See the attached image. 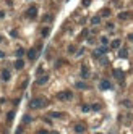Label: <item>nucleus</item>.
<instances>
[{
	"instance_id": "nucleus-7",
	"label": "nucleus",
	"mask_w": 133,
	"mask_h": 134,
	"mask_svg": "<svg viewBox=\"0 0 133 134\" xmlns=\"http://www.w3.org/2000/svg\"><path fill=\"white\" fill-rule=\"evenodd\" d=\"M47 81H49V76H47V74H44V76L37 78V84H39V86H44V84H47Z\"/></svg>"
},
{
	"instance_id": "nucleus-11",
	"label": "nucleus",
	"mask_w": 133,
	"mask_h": 134,
	"mask_svg": "<svg viewBox=\"0 0 133 134\" xmlns=\"http://www.w3.org/2000/svg\"><path fill=\"white\" fill-rule=\"evenodd\" d=\"M118 57H120V58H127V57H128V50H127V49H120Z\"/></svg>"
},
{
	"instance_id": "nucleus-28",
	"label": "nucleus",
	"mask_w": 133,
	"mask_h": 134,
	"mask_svg": "<svg viewBox=\"0 0 133 134\" xmlns=\"http://www.w3.org/2000/svg\"><path fill=\"white\" fill-rule=\"evenodd\" d=\"M37 134H50V133H47V131H39Z\"/></svg>"
},
{
	"instance_id": "nucleus-18",
	"label": "nucleus",
	"mask_w": 133,
	"mask_h": 134,
	"mask_svg": "<svg viewBox=\"0 0 133 134\" xmlns=\"http://www.w3.org/2000/svg\"><path fill=\"white\" fill-rule=\"evenodd\" d=\"M128 16H130V13H120V15H118V18H120V19H127V18H128Z\"/></svg>"
},
{
	"instance_id": "nucleus-4",
	"label": "nucleus",
	"mask_w": 133,
	"mask_h": 134,
	"mask_svg": "<svg viewBox=\"0 0 133 134\" xmlns=\"http://www.w3.org/2000/svg\"><path fill=\"white\" fill-rule=\"evenodd\" d=\"M112 74H114V78H115V79H118V81H123V79H125V73H123L122 69H112Z\"/></svg>"
},
{
	"instance_id": "nucleus-23",
	"label": "nucleus",
	"mask_w": 133,
	"mask_h": 134,
	"mask_svg": "<svg viewBox=\"0 0 133 134\" xmlns=\"http://www.w3.org/2000/svg\"><path fill=\"white\" fill-rule=\"evenodd\" d=\"M110 15V10H102V16H109Z\"/></svg>"
},
{
	"instance_id": "nucleus-19",
	"label": "nucleus",
	"mask_w": 133,
	"mask_h": 134,
	"mask_svg": "<svg viewBox=\"0 0 133 134\" xmlns=\"http://www.w3.org/2000/svg\"><path fill=\"white\" fill-rule=\"evenodd\" d=\"M23 55H24V50L23 49H18V50H16V57H23Z\"/></svg>"
},
{
	"instance_id": "nucleus-3",
	"label": "nucleus",
	"mask_w": 133,
	"mask_h": 134,
	"mask_svg": "<svg viewBox=\"0 0 133 134\" xmlns=\"http://www.w3.org/2000/svg\"><path fill=\"white\" fill-rule=\"evenodd\" d=\"M26 16H29V18H36V16H37V7H36V5H31V7L28 8Z\"/></svg>"
},
{
	"instance_id": "nucleus-30",
	"label": "nucleus",
	"mask_w": 133,
	"mask_h": 134,
	"mask_svg": "<svg viewBox=\"0 0 133 134\" xmlns=\"http://www.w3.org/2000/svg\"><path fill=\"white\" fill-rule=\"evenodd\" d=\"M3 16H5V13H3V12H0V18H3Z\"/></svg>"
},
{
	"instance_id": "nucleus-1",
	"label": "nucleus",
	"mask_w": 133,
	"mask_h": 134,
	"mask_svg": "<svg viewBox=\"0 0 133 134\" xmlns=\"http://www.w3.org/2000/svg\"><path fill=\"white\" fill-rule=\"evenodd\" d=\"M44 105H46V99L42 97H36L29 100V108H42Z\"/></svg>"
},
{
	"instance_id": "nucleus-20",
	"label": "nucleus",
	"mask_w": 133,
	"mask_h": 134,
	"mask_svg": "<svg viewBox=\"0 0 133 134\" xmlns=\"http://www.w3.org/2000/svg\"><path fill=\"white\" fill-rule=\"evenodd\" d=\"M13 116H15V111H10V113L7 115V120H8V121H12V120H13Z\"/></svg>"
},
{
	"instance_id": "nucleus-17",
	"label": "nucleus",
	"mask_w": 133,
	"mask_h": 134,
	"mask_svg": "<svg viewBox=\"0 0 133 134\" xmlns=\"http://www.w3.org/2000/svg\"><path fill=\"white\" fill-rule=\"evenodd\" d=\"M75 86H76V87H78V89H86V87H88V86L84 84V82H76V84H75Z\"/></svg>"
},
{
	"instance_id": "nucleus-14",
	"label": "nucleus",
	"mask_w": 133,
	"mask_h": 134,
	"mask_svg": "<svg viewBox=\"0 0 133 134\" xmlns=\"http://www.w3.org/2000/svg\"><path fill=\"white\" fill-rule=\"evenodd\" d=\"M120 40H118V39H115V40H112V49H118V47H120Z\"/></svg>"
},
{
	"instance_id": "nucleus-5",
	"label": "nucleus",
	"mask_w": 133,
	"mask_h": 134,
	"mask_svg": "<svg viewBox=\"0 0 133 134\" xmlns=\"http://www.w3.org/2000/svg\"><path fill=\"white\" fill-rule=\"evenodd\" d=\"M39 49H41V47H37V49H29V50H28V58H29V60H36V58H37V52H39Z\"/></svg>"
},
{
	"instance_id": "nucleus-22",
	"label": "nucleus",
	"mask_w": 133,
	"mask_h": 134,
	"mask_svg": "<svg viewBox=\"0 0 133 134\" xmlns=\"http://www.w3.org/2000/svg\"><path fill=\"white\" fill-rule=\"evenodd\" d=\"M81 110H83V111H89V110H91V107H89V105H83Z\"/></svg>"
},
{
	"instance_id": "nucleus-29",
	"label": "nucleus",
	"mask_w": 133,
	"mask_h": 134,
	"mask_svg": "<svg viewBox=\"0 0 133 134\" xmlns=\"http://www.w3.org/2000/svg\"><path fill=\"white\" fill-rule=\"evenodd\" d=\"M128 39H130V40H133V32H132V34H128Z\"/></svg>"
},
{
	"instance_id": "nucleus-12",
	"label": "nucleus",
	"mask_w": 133,
	"mask_h": 134,
	"mask_svg": "<svg viewBox=\"0 0 133 134\" xmlns=\"http://www.w3.org/2000/svg\"><path fill=\"white\" fill-rule=\"evenodd\" d=\"M23 66H24V61H23V60H16V61H15V68H16V69H21Z\"/></svg>"
},
{
	"instance_id": "nucleus-27",
	"label": "nucleus",
	"mask_w": 133,
	"mask_h": 134,
	"mask_svg": "<svg viewBox=\"0 0 133 134\" xmlns=\"http://www.w3.org/2000/svg\"><path fill=\"white\" fill-rule=\"evenodd\" d=\"M89 3H91V0H83V5H84V7H88Z\"/></svg>"
},
{
	"instance_id": "nucleus-26",
	"label": "nucleus",
	"mask_w": 133,
	"mask_h": 134,
	"mask_svg": "<svg viewBox=\"0 0 133 134\" xmlns=\"http://www.w3.org/2000/svg\"><path fill=\"white\" fill-rule=\"evenodd\" d=\"M50 19H52L50 15H46V16H44V21H50Z\"/></svg>"
},
{
	"instance_id": "nucleus-6",
	"label": "nucleus",
	"mask_w": 133,
	"mask_h": 134,
	"mask_svg": "<svg viewBox=\"0 0 133 134\" xmlns=\"http://www.w3.org/2000/svg\"><path fill=\"white\" fill-rule=\"evenodd\" d=\"M86 131V128H84V124H81V123H76L75 124V133H78V134H83Z\"/></svg>"
},
{
	"instance_id": "nucleus-25",
	"label": "nucleus",
	"mask_w": 133,
	"mask_h": 134,
	"mask_svg": "<svg viewBox=\"0 0 133 134\" xmlns=\"http://www.w3.org/2000/svg\"><path fill=\"white\" fill-rule=\"evenodd\" d=\"M101 42L102 45H107V37H101Z\"/></svg>"
},
{
	"instance_id": "nucleus-8",
	"label": "nucleus",
	"mask_w": 133,
	"mask_h": 134,
	"mask_svg": "<svg viewBox=\"0 0 133 134\" xmlns=\"http://www.w3.org/2000/svg\"><path fill=\"white\" fill-rule=\"evenodd\" d=\"M110 87H112V84H110L109 81H106V79L101 81V89L102 91H107V89H110Z\"/></svg>"
},
{
	"instance_id": "nucleus-16",
	"label": "nucleus",
	"mask_w": 133,
	"mask_h": 134,
	"mask_svg": "<svg viewBox=\"0 0 133 134\" xmlns=\"http://www.w3.org/2000/svg\"><path fill=\"white\" fill-rule=\"evenodd\" d=\"M91 23H93V24H99V23H101V18H99V16H94V18L91 19Z\"/></svg>"
},
{
	"instance_id": "nucleus-24",
	"label": "nucleus",
	"mask_w": 133,
	"mask_h": 134,
	"mask_svg": "<svg viewBox=\"0 0 133 134\" xmlns=\"http://www.w3.org/2000/svg\"><path fill=\"white\" fill-rule=\"evenodd\" d=\"M50 116H54V118H60L62 113H55V111H54V113H50Z\"/></svg>"
},
{
	"instance_id": "nucleus-31",
	"label": "nucleus",
	"mask_w": 133,
	"mask_h": 134,
	"mask_svg": "<svg viewBox=\"0 0 133 134\" xmlns=\"http://www.w3.org/2000/svg\"><path fill=\"white\" fill-rule=\"evenodd\" d=\"M5 57V54H3V52H0V58H3Z\"/></svg>"
},
{
	"instance_id": "nucleus-15",
	"label": "nucleus",
	"mask_w": 133,
	"mask_h": 134,
	"mask_svg": "<svg viewBox=\"0 0 133 134\" xmlns=\"http://www.w3.org/2000/svg\"><path fill=\"white\" fill-rule=\"evenodd\" d=\"M31 121H33V118L29 115H24L23 116V123H24V124H28V123H31Z\"/></svg>"
},
{
	"instance_id": "nucleus-9",
	"label": "nucleus",
	"mask_w": 133,
	"mask_h": 134,
	"mask_svg": "<svg viewBox=\"0 0 133 134\" xmlns=\"http://www.w3.org/2000/svg\"><path fill=\"white\" fill-rule=\"evenodd\" d=\"M10 76H12V74H10L8 69H2V79H3V81H8V79H10Z\"/></svg>"
},
{
	"instance_id": "nucleus-2",
	"label": "nucleus",
	"mask_w": 133,
	"mask_h": 134,
	"mask_svg": "<svg viewBox=\"0 0 133 134\" xmlns=\"http://www.w3.org/2000/svg\"><path fill=\"white\" fill-rule=\"evenodd\" d=\"M71 97H73V94H71L70 91H63V92H59V94H57V99L59 100H71Z\"/></svg>"
},
{
	"instance_id": "nucleus-21",
	"label": "nucleus",
	"mask_w": 133,
	"mask_h": 134,
	"mask_svg": "<svg viewBox=\"0 0 133 134\" xmlns=\"http://www.w3.org/2000/svg\"><path fill=\"white\" fill-rule=\"evenodd\" d=\"M91 108H93L94 111H99V110H101V105H99V104H94V105H93Z\"/></svg>"
},
{
	"instance_id": "nucleus-10",
	"label": "nucleus",
	"mask_w": 133,
	"mask_h": 134,
	"mask_svg": "<svg viewBox=\"0 0 133 134\" xmlns=\"http://www.w3.org/2000/svg\"><path fill=\"white\" fill-rule=\"evenodd\" d=\"M81 78H84V79L89 78V69H88L86 66H83V68H81Z\"/></svg>"
},
{
	"instance_id": "nucleus-13",
	"label": "nucleus",
	"mask_w": 133,
	"mask_h": 134,
	"mask_svg": "<svg viewBox=\"0 0 133 134\" xmlns=\"http://www.w3.org/2000/svg\"><path fill=\"white\" fill-rule=\"evenodd\" d=\"M49 27H42V31H41V36H42V37H47V36H49Z\"/></svg>"
},
{
	"instance_id": "nucleus-33",
	"label": "nucleus",
	"mask_w": 133,
	"mask_h": 134,
	"mask_svg": "<svg viewBox=\"0 0 133 134\" xmlns=\"http://www.w3.org/2000/svg\"><path fill=\"white\" fill-rule=\"evenodd\" d=\"M99 134H101V133H99Z\"/></svg>"
},
{
	"instance_id": "nucleus-32",
	"label": "nucleus",
	"mask_w": 133,
	"mask_h": 134,
	"mask_svg": "<svg viewBox=\"0 0 133 134\" xmlns=\"http://www.w3.org/2000/svg\"><path fill=\"white\" fill-rule=\"evenodd\" d=\"M0 42H2V36H0Z\"/></svg>"
}]
</instances>
